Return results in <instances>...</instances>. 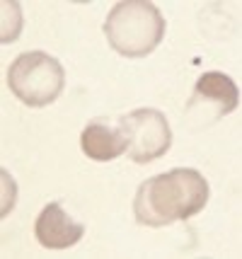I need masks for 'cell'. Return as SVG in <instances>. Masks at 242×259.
I'll return each mask as SVG.
<instances>
[{"label": "cell", "mask_w": 242, "mask_h": 259, "mask_svg": "<svg viewBox=\"0 0 242 259\" xmlns=\"http://www.w3.org/2000/svg\"><path fill=\"white\" fill-rule=\"evenodd\" d=\"M208 203L206 177L191 167H174L140 182L133 215L146 228H165L201 213Z\"/></svg>", "instance_id": "obj_1"}, {"label": "cell", "mask_w": 242, "mask_h": 259, "mask_svg": "<svg viewBox=\"0 0 242 259\" xmlns=\"http://www.w3.org/2000/svg\"><path fill=\"white\" fill-rule=\"evenodd\" d=\"M107 41L124 58H143L165 39V15L146 0L116 3L104 20Z\"/></svg>", "instance_id": "obj_2"}, {"label": "cell", "mask_w": 242, "mask_h": 259, "mask_svg": "<svg viewBox=\"0 0 242 259\" xmlns=\"http://www.w3.org/2000/svg\"><path fill=\"white\" fill-rule=\"evenodd\" d=\"M66 85L63 63L46 51L20 54L8 68V88L27 107H46L58 100Z\"/></svg>", "instance_id": "obj_3"}, {"label": "cell", "mask_w": 242, "mask_h": 259, "mask_svg": "<svg viewBox=\"0 0 242 259\" xmlns=\"http://www.w3.org/2000/svg\"><path fill=\"white\" fill-rule=\"evenodd\" d=\"M119 128L126 136V155L138 165L162 158L172 146V131L167 116L158 109L140 107L119 119Z\"/></svg>", "instance_id": "obj_4"}, {"label": "cell", "mask_w": 242, "mask_h": 259, "mask_svg": "<svg viewBox=\"0 0 242 259\" xmlns=\"http://www.w3.org/2000/svg\"><path fill=\"white\" fill-rule=\"evenodd\" d=\"M240 107V88L235 80L220 70H208L194 82V95L186 104L189 114L211 112L208 121H216L232 114Z\"/></svg>", "instance_id": "obj_5"}, {"label": "cell", "mask_w": 242, "mask_h": 259, "mask_svg": "<svg viewBox=\"0 0 242 259\" xmlns=\"http://www.w3.org/2000/svg\"><path fill=\"white\" fill-rule=\"evenodd\" d=\"M85 235V226L75 223L61 201H51L41 208L34 223V237L46 249H68Z\"/></svg>", "instance_id": "obj_6"}, {"label": "cell", "mask_w": 242, "mask_h": 259, "mask_svg": "<svg viewBox=\"0 0 242 259\" xmlns=\"http://www.w3.org/2000/svg\"><path fill=\"white\" fill-rule=\"evenodd\" d=\"M80 148L87 158L107 162L126 153V136L121 134L119 124L109 126L104 119H92L90 124L82 128L80 134Z\"/></svg>", "instance_id": "obj_7"}]
</instances>
